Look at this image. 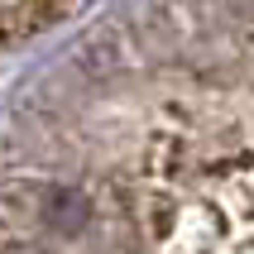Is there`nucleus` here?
<instances>
[{
  "label": "nucleus",
  "mask_w": 254,
  "mask_h": 254,
  "mask_svg": "<svg viewBox=\"0 0 254 254\" xmlns=\"http://www.w3.org/2000/svg\"><path fill=\"white\" fill-rule=\"evenodd\" d=\"M53 5H0V39L5 34H29L34 24H48L53 19Z\"/></svg>",
  "instance_id": "nucleus-1"
}]
</instances>
